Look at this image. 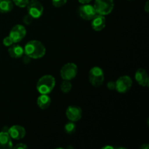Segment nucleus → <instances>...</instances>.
<instances>
[{
  "label": "nucleus",
  "instance_id": "nucleus-1",
  "mask_svg": "<svg viewBox=\"0 0 149 149\" xmlns=\"http://www.w3.org/2000/svg\"><path fill=\"white\" fill-rule=\"evenodd\" d=\"M24 54L33 59H39L45 56L46 48L45 45L38 40H31L25 45Z\"/></svg>",
  "mask_w": 149,
  "mask_h": 149
},
{
  "label": "nucleus",
  "instance_id": "nucleus-2",
  "mask_svg": "<svg viewBox=\"0 0 149 149\" xmlns=\"http://www.w3.org/2000/svg\"><path fill=\"white\" fill-rule=\"evenodd\" d=\"M55 85V78L51 75H45L41 77L37 81L36 89L40 94L48 95L52 91Z\"/></svg>",
  "mask_w": 149,
  "mask_h": 149
},
{
  "label": "nucleus",
  "instance_id": "nucleus-3",
  "mask_svg": "<svg viewBox=\"0 0 149 149\" xmlns=\"http://www.w3.org/2000/svg\"><path fill=\"white\" fill-rule=\"evenodd\" d=\"M104 72L100 67L95 66L89 71V80L93 87L101 86L104 81Z\"/></svg>",
  "mask_w": 149,
  "mask_h": 149
},
{
  "label": "nucleus",
  "instance_id": "nucleus-4",
  "mask_svg": "<svg viewBox=\"0 0 149 149\" xmlns=\"http://www.w3.org/2000/svg\"><path fill=\"white\" fill-rule=\"evenodd\" d=\"M94 7L97 14L106 15L110 14L114 7L113 0H95Z\"/></svg>",
  "mask_w": 149,
  "mask_h": 149
},
{
  "label": "nucleus",
  "instance_id": "nucleus-5",
  "mask_svg": "<svg viewBox=\"0 0 149 149\" xmlns=\"http://www.w3.org/2000/svg\"><path fill=\"white\" fill-rule=\"evenodd\" d=\"M77 72V65L74 63H68L64 65L61 69V77L63 80L71 81L75 78Z\"/></svg>",
  "mask_w": 149,
  "mask_h": 149
},
{
  "label": "nucleus",
  "instance_id": "nucleus-6",
  "mask_svg": "<svg viewBox=\"0 0 149 149\" xmlns=\"http://www.w3.org/2000/svg\"><path fill=\"white\" fill-rule=\"evenodd\" d=\"M27 7L28 14L30 15L33 19L40 17L44 12V7L40 1L38 0H30Z\"/></svg>",
  "mask_w": 149,
  "mask_h": 149
},
{
  "label": "nucleus",
  "instance_id": "nucleus-7",
  "mask_svg": "<svg viewBox=\"0 0 149 149\" xmlns=\"http://www.w3.org/2000/svg\"><path fill=\"white\" fill-rule=\"evenodd\" d=\"M115 90L119 93H125L129 91L132 85V81L128 76H122L119 77L116 81Z\"/></svg>",
  "mask_w": 149,
  "mask_h": 149
},
{
  "label": "nucleus",
  "instance_id": "nucleus-8",
  "mask_svg": "<svg viewBox=\"0 0 149 149\" xmlns=\"http://www.w3.org/2000/svg\"><path fill=\"white\" fill-rule=\"evenodd\" d=\"M26 35V29L23 26L20 24L15 25L11 29L9 36L11 37L14 43L20 42Z\"/></svg>",
  "mask_w": 149,
  "mask_h": 149
},
{
  "label": "nucleus",
  "instance_id": "nucleus-9",
  "mask_svg": "<svg viewBox=\"0 0 149 149\" xmlns=\"http://www.w3.org/2000/svg\"><path fill=\"white\" fill-rule=\"evenodd\" d=\"M80 17L86 20H91L97 15L94 6L88 4H84L79 7V10Z\"/></svg>",
  "mask_w": 149,
  "mask_h": 149
},
{
  "label": "nucleus",
  "instance_id": "nucleus-10",
  "mask_svg": "<svg viewBox=\"0 0 149 149\" xmlns=\"http://www.w3.org/2000/svg\"><path fill=\"white\" fill-rule=\"evenodd\" d=\"M65 115L68 120L76 122L80 120L82 116V111L81 108L75 106H68L65 111Z\"/></svg>",
  "mask_w": 149,
  "mask_h": 149
},
{
  "label": "nucleus",
  "instance_id": "nucleus-11",
  "mask_svg": "<svg viewBox=\"0 0 149 149\" xmlns=\"http://www.w3.org/2000/svg\"><path fill=\"white\" fill-rule=\"evenodd\" d=\"M8 133L12 139L21 140L26 135V130L20 125H13L8 129Z\"/></svg>",
  "mask_w": 149,
  "mask_h": 149
},
{
  "label": "nucleus",
  "instance_id": "nucleus-12",
  "mask_svg": "<svg viewBox=\"0 0 149 149\" xmlns=\"http://www.w3.org/2000/svg\"><path fill=\"white\" fill-rule=\"evenodd\" d=\"M135 79L137 82L142 87H148L149 83L148 75L146 71L143 68H139L136 71Z\"/></svg>",
  "mask_w": 149,
  "mask_h": 149
},
{
  "label": "nucleus",
  "instance_id": "nucleus-13",
  "mask_svg": "<svg viewBox=\"0 0 149 149\" xmlns=\"http://www.w3.org/2000/svg\"><path fill=\"white\" fill-rule=\"evenodd\" d=\"M13 148V141L8 132H0V149H11Z\"/></svg>",
  "mask_w": 149,
  "mask_h": 149
},
{
  "label": "nucleus",
  "instance_id": "nucleus-14",
  "mask_svg": "<svg viewBox=\"0 0 149 149\" xmlns=\"http://www.w3.org/2000/svg\"><path fill=\"white\" fill-rule=\"evenodd\" d=\"M92 20V28L96 31H102L106 26V17L104 15L97 14Z\"/></svg>",
  "mask_w": 149,
  "mask_h": 149
},
{
  "label": "nucleus",
  "instance_id": "nucleus-15",
  "mask_svg": "<svg viewBox=\"0 0 149 149\" xmlns=\"http://www.w3.org/2000/svg\"><path fill=\"white\" fill-rule=\"evenodd\" d=\"M8 52L12 58H20L24 54V49L20 45H16V43H14L11 46L9 47Z\"/></svg>",
  "mask_w": 149,
  "mask_h": 149
},
{
  "label": "nucleus",
  "instance_id": "nucleus-16",
  "mask_svg": "<svg viewBox=\"0 0 149 149\" xmlns=\"http://www.w3.org/2000/svg\"><path fill=\"white\" fill-rule=\"evenodd\" d=\"M51 104V98L47 95L41 94L37 98V105L41 109L45 110L47 109Z\"/></svg>",
  "mask_w": 149,
  "mask_h": 149
},
{
  "label": "nucleus",
  "instance_id": "nucleus-17",
  "mask_svg": "<svg viewBox=\"0 0 149 149\" xmlns=\"http://www.w3.org/2000/svg\"><path fill=\"white\" fill-rule=\"evenodd\" d=\"M13 8V0H0V13H7Z\"/></svg>",
  "mask_w": 149,
  "mask_h": 149
},
{
  "label": "nucleus",
  "instance_id": "nucleus-18",
  "mask_svg": "<svg viewBox=\"0 0 149 149\" xmlns=\"http://www.w3.org/2000/svg\"><path fill=\"white\" fill-rule=\"evenodd\" d=\"M72 88V85H71V81L68 80H63L61 84V90L63 93H69Z\"/></svg>",
  "mask_w": 149,
  "mask_h": 149
},
{
  "label": "nucleus",
  "instance_id": "nucleus-19",
  "mask_svg": "<svg viewBox=\"0 0 149 149\" xmlns=\"http://www.w3.org/2000/svg\"><path fill=\"white\" fill-rule=\"evenodd\" d=\"M65 131L68 134H73L76 131V125L74 122H71L67 123L65 125Z\"/></svg>",
  "mask_w": 149,
  "mask_h": 149
},
{
  "label": "nucleus",
  "instance_id": "nucleus-20",
  "mask_svg": "<svg viewBox=\"0 0 149 149\" xmlns=\"http://www.w3.org/2000/svg\"><path fill=\"white\" fill-rule=\"evenodd\" d=\"M30 0H13V3L19 7H26Z\"/></svg>",
  "mask_w": 149,
  "mask_h": 149
},
{
  "label": "nucleus",
  "instance_id": "nucleus-21",
  "mask_svg": "<svg viewBox=\"0 0 149 149\" xmlns=\"http://www.w3.org/2000/svg\"><path fill=\"white\" fill-rule=\"evenodd\" d=\"M68 0H52V5L55 7H61L66 4Z\"/></svg>",
  "mask_w": 149,
  "mask_h": 149
},
{
  "label": "nucleus",
  "instance_id": "nucleus-22",
  "mask_svg": "<svg viewBox=\"0 0 149 149\" xmlns=\"http://www.w3.org/2000/svg\"><path fill=\"white\" fill-rule=\"evenodd\" d=\"M3 44H4V46L10 47L13 44H14V42H13V39H11V37H10V36H6V37L3 39Z\"/></svg>",
  "mask_w": 149,
  "mask_h": 149
},
{
  "label": "nucleus",
  "instance_id": "nucleus-23",
  "mask_svg": "<svg viewBox=\"0 0 149 149\" xmlns=\"http://www.w3.org/2000/svg\"><path fill=\"white\" fill-rule=\"evenodd\" d=\"M33 18L29 14L26 15L24 16V17H23V22H24L25 24L26 25L31 24V23H32V21H33Z\"/></svg>",
  "mask_w": 149,
  "mask_h": 149
},
{
  "label": "nucleus",
  "instance_id": "nucleus-24",
  "mask_svg": "<svg viewBox=\"0 0 149 149\" xmlns=\"http://www.w3.org/2000/svg\"><path fill=\"white\" fill-rule=\"evenodd\" d=\"M107 87L111 90H113L116 88V84L114 81H109L107 84Z\"/></svg>",
  "mask_w": 149,
  "mask_h": 149
},
{
  "label": "nucleus",
  "instance_id": "nucleus-25",
  "mask_svg": "<svg viewBox=\"0 0 149 149\" xmlns=\"http://www.w3.org/2000/svg\"><path fill=\"white\" fill-rule=\"evenodd\" d=\"M14 148L17 149H26L28 148V146L27 145H26L25 143H17Z\"/></svg>",
  "mask_w": 149,
  "mask_h": 149
},
{
  "label": "nucleus",
  "instance_id": "nucleus-26",
  "mask_svg": "<svg viewBox=\"0 0 149 149\" xmlns=\"http://www.w3.org/2000/svg\"><path fill=\"white\" fill-rule=\"evenodd\" d=\"M78 1L79 2L81 3V4H88V3H90L92 0H78Z\"/></svg>",
  "mask_w": 149,
  "mask_h": 149
},
{
  "label": "nucleus",
  "instance_id": "nucleus-27",
  "mask_svg": "<svg viewBox=\"0 0 149 149\" xmlns=\"http://www.w3.org/2000/svg\"><path fill=\"white\" fill-rule=\"evenodd\" d=\"M145 10L146 13H148L149 12V1H147L146 3V5H145Z\"/></svg>",
  "mask_w": 149,
  "mask_h": 149
},
{
  "label": "nucleus",
  "instance_id": "nucleus-28",
  "mask_svg": "<svg viewBox=\"0 0 149 149\" xmlns=\"http://www.w3.org/2000/svg\"><path fill=\"white\" fill-rule=\"evenodd\" d=\"M141 149H148L149 148V145L148 143H145L143 145H142L141 146Z\"/></svg>",
  "mask_w": 149,
  "mask_h": 149
}]
</instances>
